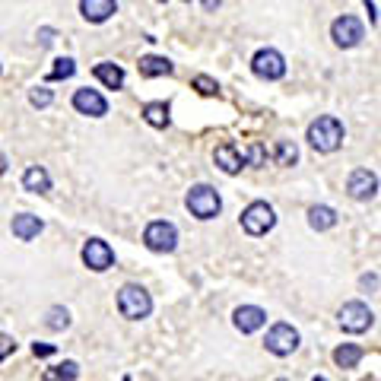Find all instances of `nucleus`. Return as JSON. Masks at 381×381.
Listing matches in <instances>:
<instances>
[{
	"label": "nucleus",
	"mask_w": 381,
	"mask_h": 381,
	"mask_svg": "<svg viewBox=\"0 0 381 381\" xmlns=\"http://www.w3.org/2000/svg\"><path fill=\"white\" fill-rule=\"evenodd\" d=\"M308 143L318 153H333V149L343 143V124H340L333 114H321L318 121L308 124Z\"/></svg>",
	"instance_id": "obj_1"
},
{
	"label": "nucleus",
	"mask_w": 381,
	"mask_h": 381,
	"mask_svg": "<svg viewBox=\"0 0 381 381\" xmlns=\"http://www.w3.org/2000/svg\"><path fill=\"white\" fill-rule=\"evenodd\" d=\"M118 308H121V315L124 318L140 321V318H146L149 311H153V299H149V292L143 289V286L127 283L124 289L118 292Z\"/></svg>",
	"instance_id": "obj_2"
},
{
	"label": "nucleus",
	"mask_w": 381,
	"mask_h": 381,
	"mask_svg": "<svg viewBox=\"0 0 381 381\" xmlns=\"http://www.w3.org/2000/svg\"><path fill=\"white\" fill-rule=\"evenodd\" d=\"M185 203H188V210L197 216V220H213V216L222 210L220 194H216V188H210V185H194L188 190Z\"/></svg>",
	"instance_id": "obj_3"
},
{
	"label": "nucleus",
	"mask_w": 381,
	"mask_h": 381,
	"mask_svg": "<svg viewBox=\"0 0 381 381\" xmlns=\"http://www.w3.org/2000/svg\"><path fill=\"white\" fill-rule=\"evenodd\" d=\"M274 222H277L274 207L264 200H254L251 207H245V213H242V229L248 235H267L270 229H274Z\"/></svg>",
	"instance_id": "obj_4"
},
{
	"label": "nucleus",
	"mask_w": 381,
	"mask_h": 381,
	"mask_svg": "<svg viewBox=\"0 0 381 381\" xmlns=\"http://www.w3.org/2000/svg\"><path fill=\"white\" fill-rule=\"evenodd\" d=\"M143 242H146V248L156 251V254H168V251H175V245H178V229L166 220H156L146 226Z\"/></svg>",
	"instance_id": "obj_5"
},
{
	"label": "nucleus",
	"mask_w": 381,
	"mask_h": 381,
	"mask_svg": "<svg viewBox=\"0 0 381 381\" xmlns=\"http://www.w3.org/2000/svg\"><path fill=\"white\" fill-rule=\"evenodd\" d=\"M337 321H340V328H343L346 333H363V331L372 328L375 315H372V308L365 302H346L343 308H340Z\"/></svg>",
	"instance_id": "obj_6"
},
{
	"label": "nucleus",
	"mask_w": 381,
	"mask_h": 381,
	"mask_svg": "<svg viewBox=\"0 0 381 381\" xmlns=\"http://www.w3.org/2000/svg\"><path fill=\"white\" fill-rule=\"evenodd\" d=\"M264 346H267L274 356H289V353L299 350V331L292 328V324H286V321H277L274 328L267 331Z\"/></svg>",
	"instance_id": "obj_7"
},
{
	"label": "nucleus",
	"mask_w": 381,
	"mask_h": 381,
	"mask_svg": "<svg viewBox=\"0 0 381 381\" xmlns=\"http://www.w3.org/2000/svg\"><path fill=\"white\" fill-rule=\"evenodd\" d=\"M331 38L337 48H356L365 38V26L356 16H340L331 26Z\"/></svg>",
	"instance_id": "obj_8"
},
{
	"label": "nucleus",
	"mask_w": 381,
	"mask_h": 381,
	"mask_svg": "<svg viewBox=\"0 0 381 381\" xmlns=\"http://www.w3.org/2000/svg\"><path fill=\"white\" fill-rule=\"evenodd\" d=\"M251 70L261 80H280L286 73V60H283L280 51H274V48H261V51L254 54V60H251Z\"/></svg>",
	"instance_id": "obj_9"
},
{
	"label": "nucleus",
	"mask_w": 381,
	"mask_h": 381,
	"mask_svg": "<svg viewBox=\"0 0 381 381\" xmlns=\"http://www.w3.org/2000/svg\"><path fill=\"white\" fill-rule=\"evenodd\" d=\"M83 264L95 274H102V270H108L114 264V251L108 248V242H102V238H90V242L83 245Z\"/></svg>",
	"instance_id": "obj_10"
},
{
	"label": "nucleus",
	"mask_w": 381,
	"mask_h": 381,
	"mask_svg": "<svg viewBox=\"0 0 381 381\" xmlns=\"http://www.w3.org/2000/svg\"><path fill=\"white\" fill-rule=\"evenodd\" d=\"M346 190H350L353 200H369V197H375V190H378L375 172H369V168H356V172L350 175V181H346Z\"/></svg>",
	"instance_id": "obj_11"
},
{
	"label": "nucleus",
	"mask_w": 381,
	"mask_h": 381,
	"mask_svg": "<svg viewBox=\"0 0 381 381\" xmlns=\"http://www.w3.org/2000/svg\"><path fill=\"white\" fill-rule=\"evenodd\" d=\"M73 108H77L80 114H90V118H102V114L108 112V102L95 90H77L73 92Z\"/></svg>",
	"instance_id": "obj_12"
},
{
	"label": "nucleus",
	"mask_w": 381,
	"mask_h": 381,
	"mask_svg": "<svg viewBox=\"0 0 381 381\" xmlns=\"http://www.w3.org/2000/svg\"><path fill=\"white\" fill-rule=\"evenodd\" d=\"M232 321H235V328L242 333H254V331H261L264 324H267V311L257 308V305H242V308H235Z\"/></svg>",
	"instance_id": "obj_13"
},
{
	"label": "nucleus",
	"mask_w": 381,
	"mask_h": 381,
	"mask_svg": "<svg viewBox=\"0 0 381 381\" xmlns=\"http://www.w3.org/2000/svg\"><path fill=\"white\" fill-rule=\"evenodd\" d=\"M213 159H216V166H220L226 175H238V172H242V166H245V156L238 153L232 143H222V146H216Z\"/></svg>",
	"instance_id": "obj_14"
},
{
	"label": "nucleus",
	"mask_w": 381,
	"mask_h": 381,
	"mask_svg": "<svg viewBox=\"0 0 381 381\" xmlns=\"http://www.w3.org/2000/svg\"><path fill=\"white\" fill-rule=\"evenodd\" d=\"M42 229H45V222L38 220V216H32V213L13 216V235H16L19 242H32V238H38Z\"/></svg>",
	"instance_id": "obj_15"
},
{
	"label": "nucleus",
	"mask_w": 381,
	"mask_h": 381,
	"mask_svg": "<svg viewBox=\"0 0 381 381\" xmlns=\"http://www.w3.org/2000/svg\"><path fill=\"white\" fill-rule=\"evenodd\" d=\"M114 10H118L114 0H80V13L90 23H105L108 16H114Z\"/></svg>",
	"instance_id": "obj_16"
},
{
	"label": "nucleus",
	"mask_w": 381,
	"mask_h": 381,
	"mask_svg": "<svg viewBox=\"0 0 381 381\" xmlns=\"http://www.w3.org/2000/svg\"><path fill=\"white\" fill-rule=\"evenodd\" d=\"M175 67L168 58H159V54H146V58H140V73L143 77H168Z\"/></svg>",
	"instance_id": "obj_17"
},
{
	"label": "nucleus",
	"mask_w": 381,
	"mask_h": 381,
	"mask_svg": "<svg viewBox=\"0 0 381 381\" xmlns=\"http://www.w3.org/2000/svg\"><path fill=\"white\" fill-rule=\"evenodd\" d=\"M95 77H99L102 83L108 86V90H121V86H124V70H121L118 64H112V60H102V64H95Z\"/></svg>",
	"instance_id": "obj_18"
},
{
	"label": "nucleus",
	"mask_w": 381,
	"mask_h": 381,
	"mask_svg": "<svg viewBox=\"0 0 381 381\" xmlns=\"http://www.w3.org/2000/svg\"><path fill=\"white\" fill-rule=\"evenodd\" d=\"M23 188L32 190V194H45V190H51V178H48V172L42 166H32V168H26V175H23Z\"/></svg>",
	"instance_id": "obj_19"
},
{
	"label": "nucleus",
	"mask_w": 381,
	"mask_h": 381,
	"mask_svg": "<svg viewBox=\"0 0 381 381\" xmlns=\"http://www.w3.org/2000/svg\"><path fill=\"white\" fill-rule=\"evenodd\" d=\"M359 359H363V350H359L356 343H343L333 350V363H337L340 369H356Z\"/></svg>",
	"instance_id": "obj_20"
},
{
	"label": "nucleus",
	"mask_w": 381,
	"mask_h": 381,
	"mask_svg": "<svg viewBox=\"0 0 381 381\" xmlns=\"http://www.w3.org/2000/svg\"><path fill=\"white\" fill-rule=\"evenodd\" d=\"M308 226L318 229V232H324V229L337 226V213H333L331 207H311L308 210Z\"/></svg>",
	"instance_id": "obj_21"
},
{
	"label": "nucleus",
	"mask_w": 381,
	"mask_h": 381,
	"mask_svg": "<svg viewBox=\"0 0 381 381\" xmlns=\"http://www.w3.org/2000/svg\"><path fill=\"white\" fill-rule=\"evenodd\" d=\"M143 118L153 127H168V105L166 102H149V105H143Z\"/></svg>",
	"instance_id": "obj_22"
},
{
	"label": "nucleus",
	"mask_w": 381,
	"mask_h": 381,
	"mask_svg": "<svg viewBox=\"0 0 381 381\" xmlns=\"http://www.w3.org/2000/svg\"><path fill=\"white\" fill-rule=\"evenodd\" d=\"M77 375H80V365L77 363H60V365H54V369H48L45 372V381H77Z\"/></svg>",
	"instance_id": "obj_23"
},
{
	"label": "nucleus",
	"mask_w": 381,
	"mask_h": 381,
	"mask_svg": "<svg viewBox=\"0 0 381 381\" xmlns=\"http://www.w3.org/2000/svg\"><path fill=\"white\" fill-rule=\"evenodd\" d=\"M274 159H277V166H292V162L299 159V149H296V143L280 140V143H277V149H274Z\"/></svg>",
	"instance_id": "obj_24"
},
{
	"label": "nucleus",
	"mask_w": 381,
	"mask_h": 381,
	"mask_svg": "<svg viewBox=\"0 0 381 381\" xmlns=\"http://www.w3.org/2000/svg\"><path fill=\"white\" fill-rule=\"evenodd\" d=\"M48 328H51V331H64V328H70V311L60 308V305H54V308L48 311Z\"/></svg>",
	"instance_id": "obj_25"
},
{
	"label": "nucleus",
	"mask_w": 381,
	"mask_h": 381,
	"mask_svg": "<svg viewBox=\"0 0 381 381\" xmlns=\"http://www.w3.org/2000/svg\"><path fill=\"white\" fill-rule=\"evenodd\" d=\"M73 70H77L73 58H58L54 60V70L48 73V80H67V77H73Z\"/></svg>",
	"instance_id": "obj_26"
},
{
	"label": "nucleus",
	"mask_w": 381,
	"mask_h": 381,
	"mask_svg": "<svg viewBox=\"0 0 381 381\" xmlns=\"http://www.w3.org/2000/svg\"><path fill=\"white\" fill-rule=\"evenodd\" d=\"M29 102L36 108H45V105H51L54 102V95H51V90H45V86H36V90L29 92Z\"/></svg>",
	"instance_id": "obj_27"
},
{
	"label": "nucleus",
	"mask_w": 381,
	"mask_h": 381,
	"mask_svg": "<svg viewBox=\"0 0 381 381\" xmlns=\"http://www.w3.org/2000/svg\"><path fill=\"white\" fill-rule=\"evenodd\" d=\"M194 90L203 92V95H216L220 92V86H216V80H210V77H203L200 73V77H194Z\"/></svg>",
	"instance_id": "obj_28"
},
{
	"label": "nucleus",
	"mask_w": 381,
	"mask_h": 381,
	"mask_svg": "<svg viewBox=\"0 0 381 381\" xmlns=\"http://www.w3.org/2000/svg\"><path fill=\"white\" fill-rule=\"evenodd\" d=\"M248 162H251V166H264V162H267V153H264L261 143H251V149H248Z\"/></svg>",
	"instance_id": "obj_29"
},
{
	"label": "nucleus",
	"mask_w": 381,
	"mask_h": 381,
	"mask_svg": "<svg viewBox=\"0 0 381 381\" xmlns=\"http://www.w3.org/2000/svg\"><path fill=\"white\" fill-rule=\"evenodd\" d=\"M13 350H16V340H13L10 333H0V359H6Z\"/></svg>",
	"instance_id": "obj_30"
},
{
	"label": "nucleus",
	"mask_w": 381,
	"mask_h": 381,
	"mask_svg": "<svg viewBox=\"0 0 381 381\" xmlns=\"http://www.w3.org/2000/svg\"><path fill=\"white\" fill-rule=\"evenodd\" d=\"M32 353H36V356H51L54 346H48V343H36V346H32Z\"/></svg>",
	"instance_id": "obj_31"
},
{
	"label": "nucleus",
	"mask_w": 381,
	"mask_h": 381,
	"mask_svg": "<svg viewBox=\"0 0 381 381\" xmlns=\"http://www.w3.org/2000/svg\"><path fill=\"white\" fill-rule=\"evenodd\" d=\"M6 172V159H4V153H0V175Z\"/></svg>",
	"instance_id": "obj_32"
},
{
	"label": "nucleus",
	"mask_w": 381,
	"mask_h": 381,
	"mask_svg": "<svg viewBox=\"0 0 381 381\" xmlns=\"http://www.w3.org/2000/svg\"><path fill=\"white\" fill-rule=\"evenodd\" d=\"M311 381H328V378H311Z\"/></svg>",
	"instance_id": "obj_33"
}]
</instances>
